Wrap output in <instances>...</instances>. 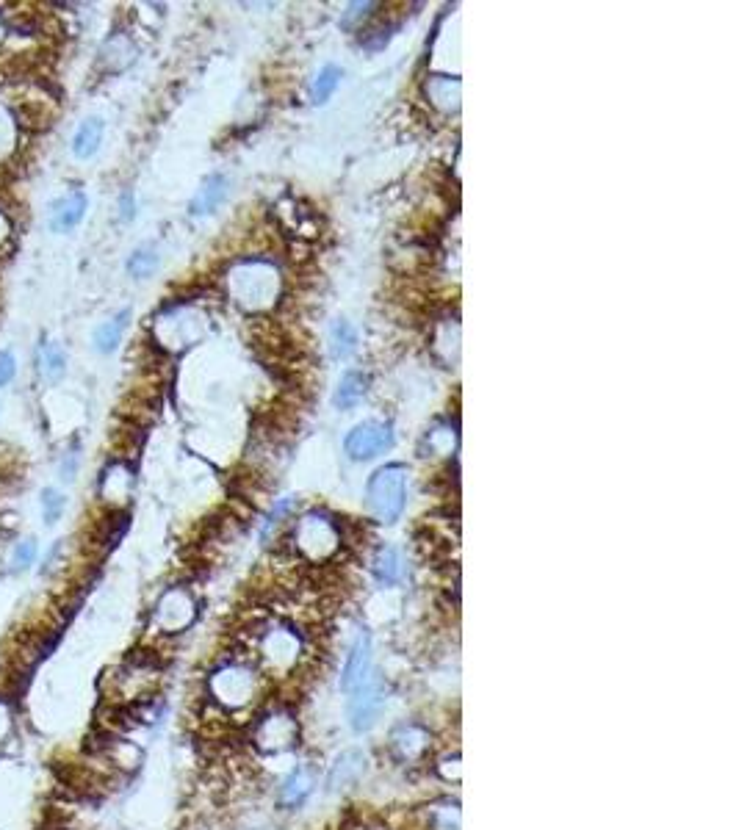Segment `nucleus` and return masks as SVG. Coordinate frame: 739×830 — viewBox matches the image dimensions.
Instances as JSON below:
<instances>
[{
  "label": "nucleus",
  "instance_id": "72a5a7b5",
  "mask_svg": "<svg viewBox=\"0 0 739 830\" xmlns=\"http://www.w3.org/2000/svg\"><path fill=\"white\" fill-rule=\"evenodd\" d=\"M75 468H78V457H75V454H64V460H61V468H59V474H61V479H64V482H70V479H75Z\"/></svg>",
  "mask_w": 739,
  "mask_h": 830
},
{
  "label": "nucleus",
  "instance_id": "6e6552de",
  "mask_svg": "<svg viewBox=\"0 0 739 830\" xmlns=\"http://www.w3.org/2000/svg\"><path fill=\"white\" fill-rule=\"evenodd\" d=\"M255 745L263 753H283L297 745V720L288 712H272L255 725Z\"/></svg>",
  "mask_w": 739,
  "mask_h": 830
},
{
  "label": "nucleus",
  "instance_id": "393cba45",
  "mask_svg": "<svg viewBox=\"0 0 739 830\" xmlns=\"http://www.w3.org/2000/svg\"><path fill=\"white\" fill-rule=\"evenodd\" d=\"M39 504H42V521L53 526V523H59V518L67 510V496L61 493L59 487H45L39 493Z\"/></svg>",
  "mask_w": 739,
  "mask_h": 830
},
{
  "label": "nucleus",
  "instance_id": "4468645a",
  "mask_svg": "<svg viewBox=\"0 0 739 830\" xmlns=\"http://www.w3.org/2000/svg\"><path fill=\"white\" fill-rule=\"evenodd\" d=\"M227 191H230V180L225 175H208V178L200 183V189L194 194L191 200V216H208L214 214L216 208L225 202Z\"/></svg>",
  "mask_w": 739,
  "mask_h": 830
},
{
  "label": "nucleus",
  "instance_id": "0eeeda50",
  "mask_svg": "<svg viewBox=\"0 0 739 830\" xmlns=\"http://www.w3.org/2000/svg\"><path fill=\"white\" fill-rule=\"evenodd\" d=\"M391 446H394V427H391L388 421H377V418L358 424L344 440L346 454H349L355 463L374 460V457L385 454Z\"/></svg>",
  "mask_w": 739,
  "mask_h": 830
},
{
  "label": "nucleus",
  "instance_id": "2f4dec72",
  "mask_svg": "<svg viewBox=\"0 0 739 830\" xmlns=\"http://www.w3.org/2000/svg\"><path fill=\"white\" fill-rule=\"evenodd\" d=\"M435 828L438 830H460V814L454 808L435 811Z\"/></svg>",
  "mask_w": 739,
  "mask_h": 830
},
{
  "label": "nucleus",
  "instance_id": "39448f33",
  "mask_svg": "<svg viewBox=\"0 0 739 830\" xmlns=\"http://www.w3.org/2000/svg\"><path fill=\"white\" fill-rule=\"evenodd\" d=\"M294 548L310 562H324L341 548V529L324 512H308L294 526Z\"/></svg>",
  "mask_w": 739,
  "mask_h": 830
},
{
  "label": "nucleus",
  "instance_id": "aec40b11",
  "mask_svg": "<svg viewBox=\"0 0 739 830\" xmlns=\"http://www.w3.org/2000/svg\"><path fill=\"white\" fill-rule=\"evenodd\" d=\"M131 485V471L122 463L108 465L106 474L100 476V493H103V498H108V501H122V498L131 493Z\"/></svg>",
  "mask_w": 739,
  "mask_h": 830
},
{
  "label": "nucleus",
  "instance_id": "f3484780",
  "mask_svg": "<svg viewBox=\"0 0 739 830\" xmlns=\"http://www.w3.org/2000/svg\"><path fill=\"white\" fill-rule=\"evenodd\" d=\"M36 366H39V371H42V377L48 382H56L67 374V352H64V346L59 344V341H45L42 338V344H39V357H36Z\"/></svg>",
  "mask_w": 739,
  "mask_h": 830
},
{
  "label": "nucleus",
  "instance_id": "7c9ffc66",
  "mask_svg": "<svg viewBox=\"0 0 739 830\" xmlns=\"http://www.w3.org/2000/svg\"><path fill=\"white\" fill-rule=\"evenodd\" d=\"M14 731V712L12 706L6 703V700L0 698V745L12 736Z\"/></svg>",
  "mask_w": 739,
  "mask_h": 830
},
{
  "label": "nucleus",
  "instance_id": "c85d7f7f",
  "mask_svg": "<svg viewBox=\"0 0 739 830\" xmlns=\"http://www.w3.org/2000/svg\"><path fill=\"white\" fill-rule=\"evenodd\" d=\"M374 9H380V3H352V6H349V12L344 14V20H341V23L349 28V25H355L358 20H369L371 14H374Z\"/></svg>",
  "mask_w": 739,
  "mask_h": 830
},
{
  "label": "nucleus",
  "instance_id": "9d476101",
  "mask_svg": "<svg viewBox=\"0 0 739 830\" xmlns=\"http://www.w3.org/2000/svg\"><path fill=\"white\" fill-rule=\"evenodd\" d=\"M86 208H89V197L81 189H72L67 194H61L59 200L50 202L48 208V225L53 233H72L75 227L84 222Z\"/></svg>",
  "mask_w": 739,
  "mask_h": 830
},
{
  "label": "nucleus",
  "instance_id": "c9c22d12",
  "mask_svg": "<svg viewBox=\"0 0 739 830\" xmlns=\"http://www.w3.org/2000/svg\"><path fill=\"white\" fill-rule=\"evenodd\" d=\"M0 36H3V25H0Z\"/></svg>",
  "mask_w": 739,
  "mask_h": 830
},
{
  "label": "nucleus",
  "instance_id": "ddd939ff",
  "mask_svg": "<svg viewBox=\"0 0 739 830\" xmlns=\"http://www.w3.org/2000/svg\"><path fill=\"white\" fill-rule=\"evenodd\" d=\"M366 772V756L360 750H346L335 759L333 770L327 775V789L330 792H341V789H349L360 781V775Z\"/></svg>",
  "mask_w": 739,
  "mask_h": 830
},
{
  "label": "nucleus",
  "instance_id": "c756f323",
  "mask_svg": "<svg viewBox=\"0 0 739 830\" xmlns=\"http://www.w3.org/2000/svg\"><path fill=\"white\" fill-rule=\"evenodd\" d=\"M291 507H294V498H283L275 510L269 512V521L263 523V540H269V537H272V529L280 523V518H283L286 512H291Z\"/></svg>",
  "mask_w": 739,
  "mask_h": 830
},
{
  "label": "nucleus",
  "instance_id": "7ed1b4c3",
  "mask_svg": "<svg viewBox=\"0 0 739 830\" xmlns=\"http://www.w3.org/2000/svg\"><path fill=\"white\" fill-rule=\"evenodd\" d=\"M208 692L216 706H222L225 712H241L261 695V676L250 664H222L219 670H214V676L208 678Z\"/></svg>",
  "mask_w": 739,
  "mask_h": 830
},
{
  "label": "nucleus",
  "instance_id": "a878e982",
  "mask_svg": "<svg viewBox=\"0 0 739 830\" xmlns=\"http://www.w3.org/2000/svg\"><path fill=\"white\" fill-rule=\"evenodd\" d=\"M36 554H39L36 540L34 537H25V540H20V543L14 546L12 557H9V570H12V573H23V570H28L34 565Z\"/></svg>",
  "mask_w": 739,
  "mask_h": 830
},
{
  "label": "nucleus",
  "instance_id": "a211bd4d",
  "mask_svg": "<svg viewBox=\"0 0 739 830\" xmlns=\"http://www.w3.org/2000/svg\"><path fill=\"white\" fill-rule=\"evenodd\" d=\"M366 391H369V377L360 374V371H349V374H344V380L338 382V388H335V407L338 410H352L366 396Z\"/></svg>",
  "mask_w": 739,
  "mask_h": 830
},
{
  "label": "nucleus",
  "instance_id": "cd10ccee",
  "mask_svg": "<svg viewBox=\"0 0 739 830\" xmlns=\"http://www.w3.org/2000/svg\"><path fill=\"white\" fill-rule=\"evenodd\" d=\"M17 377V357L12 349H0V388H6Z\"/></svg>",
  "mask_w": 739,
  "mask_h": 830
},
{
  "label": "nucleus",
  "instance_id": "423d86ee",
  "mask_svg": "<svg viewBox=\"0 0 739 830\" xmlns=\"http://www.w3.org/2000/svg\"><path fill=\"white\" fill-rule=\"evenodd\" d=\"M197 620V601L186 587H172L158 598L153 609V626L161 634H180Z\"/></svg>",
  "mask_w": 739,
  "mask_h": 830
},
{
  "label": "nucleus",
  "instance_id": "412c9836",
  "mask_svg": "<svg viewBox=\"0 0 739 830\" xmlns=\"http://www.w3.org/2000/svg\"><path fill=\"white\" fill-rule=\"evenodd\" d=\"M374 576H377V581L380 584H396V581H402V576H405V565H402V557H399V551L391 546H385L377 551V557H374Z\"/></svg>",
  "mask_w": 739,
  "mask_h": 830
},
{
  "label": "nucleus",
  "instance_id": "6ab92c4d",
  "mask_svg": "<svg viewBox=\"0 0 739 830\" xmlns=\"http://www.w3.org/2000/svg\"><path fill=\"white\" fill-rule=\"evenodd\" d=\"M313 792V772L308 767H299L286 778L283 789H280V803L286 808H297L305 797Z\"/></svg>",
  "mask_w": 739,
  "mask_h": 830
},
{
  "label": "nucleus",
  "instance_id": "f03ea898",
  "mask_svg": "<svg viewBox=\"0 0 739 830\" xmlns=\"http://www.w3.org/2000/svg\"><path fill=\"white\" fill-rule=\"evenodd\" d=\"M366 504L374 521H399L407 504V465L388 463L377 468L366 487Z\"/></svg>",
  "mask_w": 739,
  "mask_h": 830
},
{
  "label": "nucleus",
  "instance_id": "473e14b6",
  "mask_svg": "<svg viewBox=\"0 0 739 830\" xmlns=\"http://www.w3.org/2000/svg\"><path fill=\"white\" fill-rule=\"evenodd\" d=\"M120 216H122V222H131L133 216H136V197H133L131 189L125 191V194L120 197Z\"/></svg>",
  "mask_w": 739,
  "mask_h": 830
},
{
  "label": "nucleus",
  "instance_id": "dca6fc26",
  "mask_svg": "<svg viewBox=\"0 0 739 830\" xmlns=\"http://www.w3.org/2000/svg\"><path fill=\"white\" fill-rule=\"evenodd\" d=\"M103 133H106V122L100 117H89L78 125V131L72 136V155L89 161L92 155H97L100 144H103Z\"/></svg>",
  "mask_w": 739,
  "mask_h": 830
},
{
  "label": "nucleus",
  "instance_id": "b1692460",
  "mask_svg": "<svg viewBox=\"0 0 739 830\" xmlns=\"http://www.w3.org/2000/svg\"><path fill=\"white\" fill-rule=\"evenodd\" d=\"M330 341H333L335 357H349L358 349V330L346 319H338L330 330Z\"/></svg>",
  "mask_w": 739,
  "mask_h": 830
},
{
  "label": "nucleus",
  "instance_id": "f704fd0d",
  "mask_svg": "<svg viewBox=\"0 0 739 830\" xmlns=\"http://www.w3.org/2000/svg\"><path fill=\"white\" fill-rule=\"evenodd\" d=\"M6 236H9V222H6V216L0 214V244L6 241Z\"/></svg>",
  "mask_w": 739,
  "mask_h": 830
},
{
  "label": "nucleus",
  "instance_id": "20e7f679",
  "mask_svg": "<svg viewBox=\"0 0 739 830\" xmlns=\"http://www.w3.org/2000/svg\"><path fill=\"white\" fill-rule=\"evenodd\" d=\"M258 662L272 676H288L302 656V637L286 623H269L255 640Z\"/></svg>",
  "mask_w": 739,
  "mask_h": 830
},
{
  "label": "nucleus",
  "instance_id": "f257e3e1",
  "mask_svg": "<svg viewBox=\"0 0 739 830\" xmlns=\"http://www.w3.org/2000/svg\"><path fill=\"white\" fill-rule=\"evenodd\" d=\"M227 288L244 310H266L280 297V272L272 261L247 258L230 269Z\"/></svg>",
  "mask_w": 739,
  "mask_h": 830
},
{
  "label": "nucleus",
  "instance_id": "5701e85b",
  "mask_svg": "<svg viewBox=\"0 0 739 830\" xmlns=\"http://www.w3.org/2000/svg\"><path fill=\"white\" fill-rule=\"evenodd\" d=\"M158 263H161V255H158L155 244H142L139 249H133L131 258H128V274L133 280H147L158 269Z\"/></svg>",
  "mask_w": 739,
  "mask_h": 830
},
{
  "label": "nucleus",
  "instance_id": "9b49d317",
  "mask_svg": "<svg viewBox=\"0 0 739 830\" xmlns=\"http://www.w3.org/2000/svg\"><path fill=\"white\" fill-rule=\"evenodd\" d=\"M369 676H371V637L363 631L358 640H355V645H352V651H349V659H346V667H344V678H341V689H344V692H352V689H358Z\"/></svg>",
  "mask_w": 739,
  "mask_h": 830
},
{
  "label": "nucleus",
  "instance_id": "2eb2a0df",
  "mask_svg": "<svg viewBox=\"0 0 739 830\" xmlns=\"http://www.w3.org/2000/svg\"><path fill=\"white\" fill-rule=\"evenodd\" d=\"M128 324H131V308H122L120 313H114L111 319L103 321L95 330V335H92V344H95L97 352H100V355L117 352V346H120L122 335L128 330Z\"/></svg>",
  "mask_w": 739,
  "mask_h": 830
},
{
  "label": "nucleus",
  "instance_id": "1a4fd4ad",
  "mask_svg": "<svg viewBox=\"0 0 739 830\" xmlns=\"http://www.w3.org/2000/svg\"><path fill=\"white\" fill-rule=\"evenodd\" d=\"M352 725L355 731H369L374 720L380 717L382 703H385V692H382L380 676L371 673L358 689H352Z\"/></svg>",
  "mask_w": 739,
  "mask_h": 830
},
{
  "label": "nucleus",
  "instance_id": "4be33fe9",
  "mask_svg": "<svg viewBox=\"0 0 739 830\" xmlns=\"http://www.w3.org/2000/svg\"><path fill=\"white\" fill-rule=\"evenodd\" d=\"M341 78H344V70L335 67V64H327V67L316 75L313 86H310V100H313V106H324V103L335 95Z\"/></svg>",
  "mask_w": 739,
  "mask_h": 830
},
{
  "label": "nucleus",
  "instance_id": "bb28decb",
  "mask_svg": "<svg viewBox=\"0 0 739 830\" xmlns=\"http://www.w3.org/2000/svg\"><path fill=\"white\" fill-rule=\"evenodd\" d=\"M14 139H17V125H14V117L9 114V108L0 106V158L14 150Z\"/></svg>",
  "mask_w": 739,
  "mask_h": 830
},
{
  "label": "nucleus",
  "instance_id": "f8f14e48",
  "mask_svg": "<svg viewBox=\"0 0 739 830\" xmlns=\"http://www.w3.org/2000/svg\"><path fill=\"white\" fill-rule=\"evenodd\" d=\"M391 747H394L399 761L424 759L427 750H430V731L416 723L402 725V728H396L394 736H391Z\"/></svg>",
  "mask_w": 739,
  "mask_h": 830
}]
</instances>
